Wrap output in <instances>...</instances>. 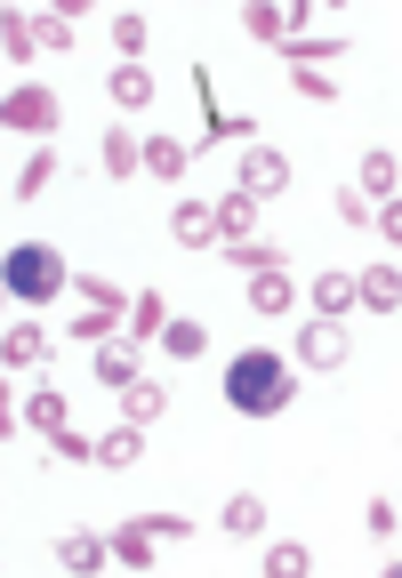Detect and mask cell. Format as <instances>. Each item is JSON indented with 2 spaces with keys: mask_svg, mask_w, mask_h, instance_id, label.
<instances>
[{
  "mask_svg": "<svg viewBox=\"0 0 402 578\" xmlns=\"http://www.w3.org/2000/svg\"><path fill=\"white\" fill-rule=\"evenodd\" d=\"M298 16H306V9H250L241 25H250L257 40H281V49H290V25H298Z\"/></svg>",
  "mask_w": 402,
  "mask_h": 578,
  "instance_id": "7c38bea8",
  "label": "cell"
},
{
  "mask_svg": "<svg viewBox=\"0 0 402 578\" xmlns=\"http://www.w3.org/2000/svg\"><path fill=\"white\" fill-rule=\"evenodd\" d=\"M121 314V289L113 281H80V338H105Z\"/></svg>",
  "mask_w": 402,
  "mask_h": 578,
  "instance_id": "5b68a950",
  "label": "cell"
},
{
  "mask_svg": "<svg viewBox=\"0 0 402 578\" xmlns=\"http://www.w3.org/2000/svg\"><path fill=\"white\" fill-rule=\"evenodd\" d=\"M9 289H16L25 305L56 298V289H65V257H56L49 241H16V250H9Z\"/></svg>",
  "mask_w": 402,
  "mask_h": 578,
  "instance_id": "7a4b0ae2",
  "label": "cell"
},
{
  "mask_svg": "<svg viewBox=\"0 0 402 578\" xmlns=\"http://www.w3.org/2000/svg\"><path fill=\"white\" fill-rule=\"evenodd\" d=\"M298 354H306L314 369H338V362H347V329H338L330 314H322V322H306V338H298Z\"/></svg>",
  "mask_w": 402,
  "mask_h": 578,
  "instance_id": "8992f818",
  "label": "cell"
},
{
  "mask_svg": "<svg viewBox=\"0 0 402 578\" xmlns=\"http://www.w3.org/2000/svg\"><path fill=\"white\" fill-rule=\"evenodd\" d=\"M97 563H105V546H97L89 530H80V539H65V546H56V570H97Z\"/></svg>",
  "mask_w": 402,
  "mask_h": 578,
  "instance_id": "d6986e66",
  "label": "cell"
},
{
  "mask_svg": "<svg viewBox=\"0 0 402 578\" xmlns=\"http://www.w3.org/2000/svg\"><path fill=\"white\" fill-rule=\"evenodd\" d=\"M354 298H362V289H354V274H322V281H314V305H322V314H330V322L347 314Z\"/></svg>",
  "mask_w": 402,
  "mask_h": 578,
  "instance_id": "4fadbf2b",
  "label": "cell"
},
{
  "mask_svg": "<svg viewBox=\"0 0 402 578\" xmlns=\"http://www.w3.org/2000/svg\"><path fill=\"white\" fill-rule=\"evenodd\" d=\"M290 369H281L274 354H234L226 362V402L241 410V418H274V410H290Z\"/></svg>",
  "mask_w": 402,
  "mask_h": 578,
  "instance_id": "6da1fadb",
  "label": "cell"
},
{
  "mask_svg": "<svg viewBox=\"0 0 402 578\" xmlns=\"http://www.w3.org/2000/svg\"><path fill=\"white\" fill-rule=\"evenodd\" d=\"M113 40H121V56L137 65V49H146V16H137V9H121V16H113Z\"/></svg>",
  "mask_w": 402,
  "mask_h": 578,
  "instance_id": "44dd1931",
  "label": "cell"
},
{
  "mask_svg": "<svg viewBox=\"0 0 402 578\" xmlns=\"http://www.w3.org/2000/svg\"><path fill=\"white\" fill-rule=\"evenodd\" d=\"M137 434H146V426H121V434H105V442H97V458H105V466H129V458H137Z\"/></svg>",
  "mask_w": 402,
  "mask_h": 578,
  "instance_id": "603a6c76",
  "label": "cell"
},
{
  "mask_svg": "<svg viewBox=\"0 0 402 578\" xmlns=\"http://www.w3.org/2000/svg\"><path fill=\"white\" fill-rule=\"evenodd\" d=\"M322 56H347V33H314V40H290V65H322Z\"/></svg>",
  "mask_w": 402,
  "mask_h": 578,
  "instance_id": "2e32d148",
  "label": "cell"
},
{
  "mask_svg": "<svg viewBox=\"0 0 402 578\" xmlns=\"http://www.w3.org/2000/svg\"><path fill=\"white\" fill-rule=\"evenodd\" d=\"M97 378L105 386H137V369H129V354H97Z\"/></svg>",
  "mask_w": 402,
  "mask_h": 578,
  "instance_id": "4dcf8cb0",
  "label": "cell"
},
{
  "mask_svg": "<svg viewBox=\"0 0 402 578\" xmlns=\"http://www.w3.org/2000/svg\"><path fill=\"white\" fill-rule=\"evenodd\" d=\"M362 193H394V153H362Z\"/></svg>",
  "mask_w": 402,
  "mask_h": 578,
  "instance_id": "7402d4cb",
  "label": "cell"
},
{
  "mask_svg": "<svg viewBox=\"0 0 402 578\" xmlns=\"http://www.w3.org/2000/svg\"><path fill=\"white\" fill-rule=\"evenodd\" d=\"M169 225H177V241H186V250H210V234H217V217L201 210V201H186V210H177Z\"/></svg>",
  "mask_w": 402,
  "mask_h": 578,
  "instance_id": "5bb4252c",
  "label": "cell"
},
{
  "mask_svg": "<svg viewBox=\"0 0 402 578\" xmlns=\"http://www.w3.org/2000/svg\"><path fill=\"white\" fill-rule=\"evenodd\" d=\"M281 185H290V161L274 153V144H250V161H241V193H281Z\"/></svg>",
  "mask_w": 402,
  "mask_h": 578,
  "instance_id": "277c9868",
  "label": "cell"
},
{
  "mask_svg": "<svg viewBox=\"0 0 402 578\" xmlns=\"http://www.w3.org/2000/svg\"><path fill=\"white\" fill-rule=\"evenodd\" d=\"M146 97H153V73L146 65H121L113 73V105H146Z\"/></svg>",
  "mask_w": 402,
  "mask_h": 578,
  "instance_id": "e0dca14e",
  "label": "cell"
},
{
  "mask_svg": "<svg viewBox=\"0 0 402 578\" xmlns=\"http://www.w3.org/2000/svg\"><path fill=\"white\" fill-rule=\"evenodd\" d=\"M354 289H362V305H378V314H402V274H394V265L354 274Z\"/></svg>",
  "mask_w": 402,
  "mask_h": 578,
  "instance_id": "ba28073f",
  "label": "cell"
},
{
  "mask_svg": "<svg viewBox=\"0 0 402 578\" xmlns=\"http://www.w3.org/2000/svg\"><path fill=\"white\" fill-rule=\"evenodd\" d=\"M9 129H33V137L56 129V97H49V89H16V97H9Z\"/></svg>",
  "mask_w": 402,
  "mask_h": 578,
  "instance_id": "52a82bcc",
  "label": "cell"
},
{
  "mask_svg": "<svg viewBox=\"0 0 402 578\" xmlns=\"http://www.w3.org/2000/svg\"><path fill=\"white\" fill-rule=\"evenodd\" d=\"M129 329H137V338H153V329H169V314H161V298H153V289H146L137 305H129Z\"/></svg>",
  "mask_w": 402,
  "mask_h": 578,
  "instance_id": "d4e9b609",
  "label": "cell"
},
{
  "mask_svg": "<svg viewBox=\"0 0 402 578\" xmlns=\"http://www.w3.org/2000/svg\"><path fill=\"white\" fill-rule=\"evenodd\" d=\"M105 169L113 177H137V169H146V144H137L129 129H105Z\"/></svg>",
  "mask_w": 402,
  "mask_h": 578,
  "instance_id": "8fae6325",
  "label": "cell"
},
{
  "mask_svg": "<svg viewBox=\"0 0 402 578\" xmlns=\"http://www.w3.org/2000/svg\"><path fill=\"white\" fill-rule=\"evenodd\" d=\"M33 40H40V49H65L73 33H65V16H33Z\"/></svg>",
  "mask_w": 402,
  "mask_h": 578,
  "instance_id": "1f68e13d",
  "label": "cell"
},
{
  "mask_svg": "<svg viewBox=\"0 0 402 578\" xmlns=\"http://www.w3.org/2000/svg\"><path fill=\"white\" fill-rule=\"evenodd\" d=\"M370 234H387V241H402V201H387V217H378Z\"/></svg>",
  "mask_w": 402,
  "mask_h": 578,
  "instance_id": "836d02e7",
  "label": "cell"
},
{
  "mask_svg": "<svg viewBox=\"0 0 402 578\" xmlns=\"http://www.w3.org/2000/svg\"><path fill=\"white\" fill-rule=\"evenodd\" d=\"M266 570L274 578H298V570H306V546H266Z\"/></svg>",
  "mask_w": 402,
  "mask_h": 578,
  "instance_id": "f546056e",
  "label": "cell"
},
{
  "mask_svg": "<svg viewBox=\"0 0 402 578\" xmlns=\"http://www.w3.org/2000/svg\"><path fill=\"white\" fill-rule=\"evenodd\" d=\"M0 354H9V369H16V362H40V354H49V338H40V329H9Z\"/></svg>",
  "mask_w": 402,
  "mask_h": 578,
  "instance_id": "ffe728a7",
  "label": "cell"
},
{
  "mask_svg": "<svg viewBox=\"0 0 402 578\" xmlns=\"http://www.w3.org/2000/svg\"><path fill=\"white\" fill-rule=\"evenodd\" d=\"M25 426L56 434V426H65V402H56V394H33V402H25Z\"/></svg>",
  "mask_w": 402,
  "mask_h": 578,
  "instance_id": "484cf974",
  "label": "cell"
},
{
  "mask_svg": "<svg viewBox=\"0 0 402 578\" xmlns=\"http://www.w3.org/2000/svg\"><path fill=\"white\" fill-rule=\"evenodd\" d=\"M49 450H56V458H89V442H80L73 426H56V434H49Z\"/></svg>",
  "mask_w": 402,
  "mask_h": 578,
  "instance_id": "d6a6232c",
  "label": "cell"
},
{
  "mask_svg": "<svg viewBox=\"0 0 402 578\" xmlns=\"http://www.w3.org/2000/svg\"><path fill=\"white\" fill-rule=\"evenodd\" d=\"M226 530H266V506H257V499H234V506H226Z\"/></svg>",
  "mask_w": 402,
  "mask_h": 578,
  "instance_id": "f1b7e54d",
  "label": "cell"
},
{
  "mask_svg": "<svg viewBox=\"0 0 402 578\" xmlns=\"http://www.w3.org/2000/svg\"><path fill=\"white\" fill-rule=\"evenodd\" d=\"M161 410H169V394H161V386H146V378H137V386H121V418H129V426L161 418Z\"/></svg>",
  "mask_w": 402,
  "mask_h": 578,
  "instance_id": "9c48e42d",
  "label": "cell"
},
{
  "mask_svg": "<svg viewBox=\"0 0 402 578\" xmlns=\"http://www.w3.org/2000/svg\"><path fill=\"white\" fill-rule=\"evenodd\" d=\"M250 217H257V201H250V193L217 201V234H226V241H250Z\"/></svg>",
  "mask_w": 402,
  "mask_h": 578,
  "instance_id": "9a60e30c",
  "label": "cell"
},
{
  "mask_svg": "<svg viewBox=\"0 0 402 578\" xmlns=\"http://www.w3.org/2000/svg\"><path fill=\"white\" fill-rule=\"evenodd\" d=\"M161 345H169V354H201V322H169V329H161Z\"/></svg>",
  "mask_w": 402,
  "mask_h": 578,
  "instance_id": "4316f807",
  "label": "cell"
},
{
  "mask_svg": "<svg viewBox=\"0 0 402 578\" xmlns=\"http://www.w3.org/2000/svg\"><path fill=\"white\" fill-rule=\"evenodd\" d=\"M49 177H56V161H49V153H33V161H25V177H16V201L49 193Z\"/></svg>",
  "mask_w": 402,
  "mask_h": 578,
  "instance_id": "cb8c5ba5",
  "label": "cell"
},
{
  "mask_svg": "<svg viewBox=\"0 0 402 578\" xmlns=\"http://www.w3.org/2000/svg\"><path fill=\"white\" fill-rule=\"evenodd\" d=\"M146 169H153V177H186V144H177V137H153V144H146Z\"/></svg>",
  "mask_w": 402,
  "mask_h": 578,
  "instance_id": "ac0fdd59",
  "label": "cell"
},
{
  "mask_svg": "<svg viewBox=\"0 0 402 578\" xmlns=\"http://www.w3.org/2000/svg\"><path fill=\"white\" fill-rule=\"evenodd\" d=\"M298 97H314V105H330V73H322V65H298Z\"/></svg>",
  "mask_w": 402,
  "mask_h": 578,
  "instance_id": "83f0119b",
  "label": "cell"
},
{
  "mask_svg": "<svg viewBox=\"0 0 402 578\" xmlns=\"http://www.w3.org/2000/svg\"><path fill=\"white\" fill-rule=\"evenodd\" d=\"M290 298H298V289H290V274H281V265L250 281V305H257V314H290Z\"/></svg>",
  "mask_w": 402,
  "mask_h": 578,
  "instance_id": "30bf717a",
  "label": "cell"
},
{
  "mask_svg": "<svg viewBox=\"0 0 402 578\" xmlns=\"http://www.w3.org/2000/svg\"><path fill=\"white\" fill-rule=\"evenodd\" d=\"M153 539H186V523H177V514H153V523H129V530L113 539V554H121V563H137V570H146V563H153Z\"/></svg>",
  "mask_w": 402,
  "mask_h": 578,
  "instance_id": "3957f363",
  "label": "cell"
}]
</instances>
